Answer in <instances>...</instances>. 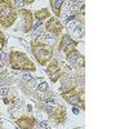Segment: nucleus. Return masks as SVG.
I'll return each instance as SVG.
<instances>
[{
	"label": "nucleus",
	"instance_id": "nucleus-14",
	"mask_svg": "<svg viewBox=\"0 0 129 129\" xmlns=\"http://www.w3.org/2000/svg\"><path fill=\"white\" fill-rule=\"evenodd\" d=\"M48 89V84L45 83V81H43L40 85H39V90H41V92H45Z\"/></svg>",
	"mask_w": 129,
	"mask_h": 129
},
{
	"label": "nucleus",
	"instance_id": "nucleus-19",
	"mask_svg": "<svg viewBox=\"0 0 129 129\" xmlns=\"http://www.w3.org/2000/svg\"><path fill=\"white\" fill-rule=\"evenodd\" d=\"M16 4H17V7H22V5L27 4V2H22V0H17V2H16Z\"/></svg>",
	"mask_w": 129,
	"mask_h": 129
},
{
	"label": "nucleus",
	"instance_id": "nucleus-18",
	"mask_svg": "<svg viewBox=\"0 0 129 129\" xmlns=\"http://www.w3.org/2000/svg\"><path fill=\"white\" fill-rule=\"evenodd\" d=\"M22 79H23V80H31V75L27 74V72H25V74L22 75Z\"/></svg>",
	"mask_w": 129,
	"mask_h": 129
},
{
	"label": "nucleus",
	"instance_id": "nucleus-12",
	"mask_svg": "<svg viewBox=\"0 0 129 129\" xmlns=\"http://www.w3.org/2000/svg\"><path fill=\"white\" fill-rule=\"evenodd\" d=\"M49 16V13H48V9H40V10H38V12L35 13V17L41 22V19L43 18H45V17H48Z\"/></svg>",
	"mask_w": 129,
	"mask_h": 129
},
{
	"label": "nucleus",
	"instance_id": "nucleus-16",
	"mask_svg": "<svg viewBox=\"0 0 129 129\" xmlns=\"http://www.w3.org/2000/svg\"><path fill=\"white\" fill-rule=\"evenodd\" d=\"M39 128L40 129H48V123L47 121H40L39 123Z\"/></svg>",
	"mask_w": 129,
	"mask_h": 129
},
{
	"label": "nucleus",
	"instance_id": "nucleus-17",
	"mask_svg": "<svg viewBox=\"0 0 129 129\" xmlns=\"http://www.w3.org/2000/svg\"><path fill=\"white\" fill-rule=\"evenodd\" d=\"M3 45H4V36H3L2 32H0V50H2Z\"/></svg>",
	"mask_w": 129,
	"mask_h": 129
},
{
	"label": "nucleus",
	"instance_id": "nucleus-10",
	"mask_svg": "<svg viewBox=\"0 0 129 129\" xmlns=\"http://www.w3.org/2000/svg\"><path fill=\"white\" fill-rule=\"evenodd\" d=\"M63 4L62 0H50V5H52V9L54 10L56 16H59V12H61V5Z\"/></svg>",
	"mask_w": 129,
	"mask_h": 129
},
{
	"label": "nucleus",
	"instance_id": "nucleus-22",
	"mask_svg": "<svg viewBox=\"0 0 129 129\" xmlns=\"http://www.w3.org/2000/svg\"><path fill=\"white\" fill-rule=\"evenodd\" d=\"M72 111H74V114H79V110H78V109H74Z\"/></svg>",
	"mask_w": 129,
	"mask_h": 129
},
{
	"label": "nucleus",
	"instance_id": "nucleus-8",
	"mask_svg": "<svg viewBox=\"0 0 129 129\" xmlns=\"http://www.w3.org/2000/svg\"><path fill=\"white\" fill-rule=\"evenodd\" d=\"M63 97H64V100H66L69 103H71V105H75V106H76V105H80V98H79V95L75 94L74 90H71L70 93H64Z\"/></svg>",
	"mask_w": 129,
	"mask_h": 129
},
{
	"label": "nucleus",
	"instance_id": "nucleus-5",
	"mask_svg": "<svg viewBox=\"0 0 129 129\" xmlns=\"http://www.w3.org/2000/svg\"><path fill=\"white\" fill-rule=\"evenodd\" d=\"M47 28L53 35H59L61 31H62V26H61L59 21L57 18H50L47 22Z\"/></svg>",
	"mask_w": 129,
	"mask_h": 129
},
{
	"label": "nucleus",
	"instance_id": "nucleus-4",
	"mask_svg": "<svg viewBox=\"0 0 129 129\" xmlns=\"http://www.w3.org/2000/svg\"><path fill=\"white\" fill-rule=\"evenodd\" d=\"M75 47H76V41H74L70 35H63L61 39V50H63L66 54H69L70 52L75 50Z\"/></svg>",
	"mask_w": 129,
	"mask_h": 129
},
{
	"label": "nucleus",
	"instance_id": "nucleus-2",
	"mask_svg": "<svg viewBox=\"0 0 129 129\" xmlns=\"http://www.w3.org/2000/svg\"><path fill=\"white\" fill-rule=\"evenodd\" d=\"M31 49H32V53H34L35 58L38 59V62L40 64H45L53 57V49H52L50 45L35 43V44H32V48Z\"/></svg>",
	"mask_w": 129,
	"mask_h": 129
},
{
	"label": "nucleus",
	"instance_id": "nucleus-13",
	"mask_svg": "<svg viewBox=\"0 0 129 129\" xmlns=\"http://www.w3.org/2000/svg\"><path fill=\"white\" fill-rule=\"evenodd\" d=\"M74 35L76 36V38H81V35H83V26L81 25H78L76 26V28L74 30Z\"/></svg>",
	"mask_w": 129,
	"mask_h": 129
},
{
	"label": "nucleus",
	"instance_id": "nucleus-6",
	"mask_svg": "<svg viewBox=\"0 0 129 129\" xmlns=\"http://www.w3.org/2000/svg\"><path fill=\"white\" fill-rule=\"evenodd\" d=\"M47 72H48V75H49V78H50L52 81H57L59 79L61 71H59V67H58V64L56 62H53V63L49 64L48 69H47Z\"/></svg>",
	"mask_w": 129,
	"mask_h": 129
},
{
	"label": "nucleus",
	"instance_id": "nucleus-9",
	"mask_svg": "<svg viewBox=\"0 0 129 129\" xmlns=\"http://www.w3.org/2000/svg\"><path fill=\"white\" fill-rule=\"evenodd\" d=\"M17 124L22 129H30L32 126V124H34V119L32 117H21L17 121Z\"/></svg>",
	"mask_w": 129,
	"mask_h": 129
},
{
	"label": "nucleus",
	"instance_id": "nucleus-1",
	"mask_svg": "<svg viewBox=\"0 0 129 129\" xmlns=\"http://www.w3.org/2000/svg\"><path fill=\"white\" fill-rule=\"evenodd\" d=\"M10 66L14 70H30V71H35V64L32 63L26 54L21 52H12L10 53Z\"/></svg>",
	"mask_w": 129,
	"mask_h": 129
},
{
	"label": "nucleus",
	"instance_id": "nucleus-21",
	"mask_svg": "<svg viewBox=\"0 0 129 129\" xmlns=\"http://www.w3.org/2000/svg\"><path fill=\"white\" fill-rule=\"evenodd\" d=\"M72 19H75V16H70V17H67V18H66V23H69L70 21H72Z\"/></svg>",
	"mask_w": 129,
	"mask_h": 129
},
{
	"label": "nucleus",
	"instance_id": "nucleus-20",
	"mask_svg": "<svg viewBox=\"0 0 129 129\" xmlns=\"http://www.w3.org/2000/svg\"><path fill=\"white\" fill-rule=\"evenodd\" d=\"M0 58H2L3 61H8V54H7V53H2V56H0Z\"/></svg>",
	"mask_w": 129,
	"mask_h": 129
},
{
	"label": "nucleus",
	"instance_id": "nucleus-3",
	"mask_svg": "<svg viewBox=\"0 0 129 129\" xmlns=\"http://www.w3.org/2000/svg\"><path fill=\"white\" fill-rule=\"evenodd\" d=\"M16 12L9 2H0V23L8 27L16 21Z\"/></svg>",
	"mask_w": 129,
	"mask_h": 129
},
{
	"label": "nucleus",
	"instance_id": "nucleus-11",
	"mask_svg": "<svg viewBox=\"0 0 129 129\" xmlns=\"http://www.w3.org/2000/svg\"><path fill=\"white\" fill-rule=\"evenodd\" d=\"M67 58L71 62H79L80 58H81V56H80V53L78 50H72V52H70L69 54H67Z\"/></svg>",
	"mask_w": 129,
	"mask_h": 129
},
{
	"label": "nucleus",
	"instance_id": "nucleus-15",
	"mask_svg": "<svg viewBox=\"0 0 129 129\" xmlns=\"http://www.w3.org/2000/svg\"><path fill=\"white\" fill-rule=\"evenodd\" d=\"M8 94V87L3 85V87H0V95H5Z\"/></svg>",
	"mask_w": 129,
	"mask_h": 129
},
{
	"label": "nucleus",
	"instance_id": "nucleus-7",
	"mask_svg": "<svg viewBox=\"0 0 129 129\" xmlns=\"http://www.w3.org/2000/svg\"><path fill=\"white\" fill-rule=\"evenodd\" d=\"M21 14H22V17H23V26H25L23 30L27 32L32 26V16H31V13L28 12V10H21Z\"/></svg>",
	"mask_w": 129,
	"mask_h": 129
}]
</instances>
